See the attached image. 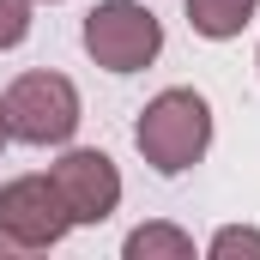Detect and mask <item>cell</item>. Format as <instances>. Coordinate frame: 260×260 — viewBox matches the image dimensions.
I'll return each instance as SVG.
<instances>
[{
  "mask_svg": "<svg viewBox=\"0 0 260 260\" xmlns=\"http://www.w3.org/2000/svg\"><path fill=\"white\" fill-rule=\"evenodd\" d=\"M133 145H139V157H145L157 176L194 170L200 157L212 151V103H206L200 91H188V85L157 91V97L139 109V121H133Z\"/></svg>",
  "mask_w": 260,
  "mask_h": 260,
  "instance_id": "cell-1",
  "label": "cell"
},
{
  "mask_svg": "<svg viewBox=\"0 0 260 260\" xmlns=\"http://www.w3.org/2000/svg\"><path fill=\"white\" fill-rule=\"evenodd\" d=\"M85 121L79 109V85L67 73H18L6 91H0V127L18 145H67Z\"/></svg>",
  "mask_w": 260,
  "mask_h": 260,
  "instance_id": "cell-2",
  "label": "cell"
},
{
  "mask_svg": "<svg viewBox=\"0 0 260 260\" xmlns=\"http://www.w3.org/2000/svg\"><path fill=\"white\" fill-rule=\"evenodd\" d=\"M85 55L103 73H139L164 55V24L139 0H97L85 12Z\"/></svg>",
  "mask_w": 260,
  "mask_h": 260,
  "instance_id": "cell-3",
  "label": "cell"
},
{
  "mask_svg": "<svg viewBox=\"0 0 260 260\" xmlns=\"http://www.w3.org/2000/svg\"><path fill=\"white\" fill-rule=\"evenodd\" d=\"M0 230L24 248V254H43V248H61L67 230H73V212H67L61 188L49 176H18L0 188Z\"/></svg>",
  "mask_w": 260,
  "mask_h": 260,
  "instance_id": "cell-4",
  "label": "cell"
},
{
  "mask_svg": "<svg viewBox=\"0 0 260 260\" xmlns=\"http://www.w3.org/2000/svg\"><path fill=\"white\" fill-rule=\"evenodd\" d=\"M49 182L61 188L73 224H103L121 206V170H115V157L91 151V145H67L61 157L49 164Z\"/></svg>",
  "mask_w": 260,
  "mask_h": 260,
  "instance_id": "cell-5",
  "label": "cell"
},
{
  "mask_svg": "<svg viewBox=\"0 0 260 260\" xmlns=\"http://www.w3.org/2000/svg\"><path fill=\"white\" fill-rule=\"evenodd\" d=\"M254 12H260V0H188V24H194V37H206V43L242 37L254 24Z\"/></svg>",
  "mask_w": 260,
  "mask_h": 260,
  "instance_id": "cell-6",
  "label": "cell"
},
{
  "mask_svg": "<svg viewBox=\"0 0 260 260\" xmlns=\"http://www.w3.org/2000/svg\"><path fill=\"white\" fill-rule=\"evenodd\" d=\"M121 254L127 260H194V236L176 224H139L121 242Z\"/></svg>",
  "mask_w": 260,
  "mask_h": 260,
  "instance_id": "cell-7",
  "label": "cell"
},
{
  "mask_svg": "<svg viewBox=\"0 0 260 260\" xmlns=\"http://www.w3.org/2000/svg\"><path fill=\"white\" fill-rule=\"evenodd\" d=\"M206 254H212V260H236V254L260 260V230H254V224H224V230L206 242Z\"/></svg>",
  "mask_w": 260,
  "mask_h": 260,
  "instance_id": "cell-8",
  "label": "cell"
},
{
  "mask_svg": "<svg viewBox=\"0 0 260 260\" xmlns=\"http://www.w3.org/2000/svg\"><path fill=\"white\" fill-rule=\"evenodd\" d=\"M30 37V0H0V55Z\"/></svg>",
  "mask_w": 260,
  "mask_h": 260,
  "instance_id": "cell-9",
  "label": "cell"
},
{
  "mask_svg": "<svg viewBox=\"0 0 260 260\" xmlns=\"http://www.w3.org/2000/svg\"><path fill=\"white\" fill-rule=\"evenodd\" d=\"M12 254H24V248H18V242H12V236L0 230V260H12Z\"/></svg>",
  "mask_w": 260,
  "mask_h": 260,
  "instance_id": "cell-10",
  "label": "cell"
},
{
  "mask_svg": "<svg viewBox=\"0 0 260 260\" xmlns=\"http://www.w3.org/2000/svg\"><path fill=\"white\" fill-rule=\"evenodd\" d=\"M0 145H6V127H0Z\"/></svg>",
  "mask_w": 260,
  "mask_h": 260,
  "instance_id": "cell-11",
  "label": "cell"
},
{
  "mask_svg": "<svg viewBox=\"0 0 260 260\" xmlns=\"http://www.w3.org/2000/svg\"><path fill=\"white\" fill-rule=\"evenodd\" d=\"M254 67H260V55H254Z\"/></svg>",
  "mask_w": 260,
  "mask_h": 260,
  "instance_id": "cell-12",
  "label": "cell"
},
{
  "mask_svg": "<svg viewBox=\"0 0 260 260\" xmlns=\"http://www.w3.org/2000/svg\"><path fill=\"white\" fill-rule=\"evenodd\" d=\"M49 6H55V0H49Z\"/></svg>",
  "mask_w": 260,
  "mask_h": 260,
  "instance_id": "cell-13",
  "label": "cell"
}]
</instances>
